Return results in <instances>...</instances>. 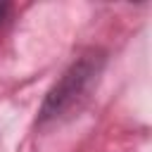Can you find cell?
<instances>
[{"mask_svg": "<svg viewBox=\"0 0 152 152\" xmlns=\"http://www.w3.org/2000/svg\"><path fill=\"white\" fill-rule=\"evenodd\" d=\"M7 14H10V5L7 2H0V24L7 19Z\"/></svg>", "mask_w": 152, "mask_h": 152, "instance_id": "7a4b0ae2", "label": "cell"}, {"mask_svg": "<svg viewBox=\"0 0 152 152\" xmlns=\"http://www.w3.org/2000/svg\"><path fill=\"white\" fill-rule=\"evenodd\" d=\"M102 62L104 59L95 52L81 55L48 93V97L40 107V121H57V119L66 116L69 112L78 109L81 102L93 90V86L97 83Z\"/></svg>", "mask_w": 152, "mask_h": 152, "instance_id": "6da1fadb", "label": "cell"}]
</instances>
